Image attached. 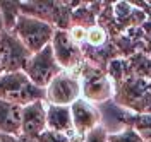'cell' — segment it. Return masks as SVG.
Segmentation results:
<instances>
[{"mask_svg":"<svg viewBox=\"0 0 151 142\" xmlns=\"http://www.w3.org/2000/svg\"><path fill=\"white\" fill-rule=\"evenodd\" d=\"M0 99L26 106L45 99V89L35 86L24 72H4L0 76Z\"/></svg>","mask_w":151,"mask_h":142,"instance_id":"6da1fadb","label":"cell"},{"mask_svg":"<svg viewBox=\"0 0 151 142\" xmlns=\"http://www.w3.org/2000/svg\"><path fill=\"white\" fill-rule=\"evenodd\" d=\"M55 31L57 29L50 22L31 17V16H24V14L19 16L17 22L12 29V33L21 39V43L28 48L31 55L48 46L53 39Z\"/></svg>","mask_w":151,"mask_h":142,"instance_id":"7a4b0ae2","label":"cell"},{"mask_svg":"<svg viewBox=\"0 0 151 142\" xmlns=\"http://www.w3.org/2000/svg\"><path fill=\"white\" fill-rule=\"evenodd\" d=\"M81 79L83 96L86 101L101 106L110 103L115 96V81L108 74L101 72L98 67H91V64H84L83 72H77Z\"/></svg>","mask_w":151,"mask_h":142,"instance_id":"3957f363","label":"cell"},{"mask_svg":"<svg viewBox=\"0 0 151 142\" xmlns=\"http://www.w3.org/2000/svg\"><path fill=\"white\" fill-rule=\"evenodd\" d=\"M81 96H83L81 79H79V74L72 72V70H62L45 87V101H47V104L70 106Z\"/></svg>","mask_w":151,"mask_h":142,"instance_id":"277c9868","label":"cell"},{"mask_svg":"<svg viewBox=\"0 0 151 142\" xmlns=\"http://www.w3.org/2000/svg\"><path fill=\"white\" fill-rule=\"evenodd\" d=\"M22 72L29 77V81L35 86L45 89V87L52 82V79H53L57 74L62 72V69L57 64L52 46L48 45V46H45L43 50H40L38 53H33V55L29 57L28 64H26V67H24Z\"/></svg>","mask_w":151,"mask_h":142,"instance_id":"5b68a950","label":"cell"},{"mask_svg":"<svg viewBox=\"0 0 151 142\" xmlns=\"http://www.w3.org/2000/svg\"><path fill=\"white\" fill-rule=\"evenodd\" d=\"M29 57V50L12 31H5L0 34V62L4 72H22Z\"/></svg>","mask_w":151,"mask_h":142,"instance_id":"8992f818","label":"cell"},{"mask_svg":"<svg viewBox=\"0 0 151 142\" xmlns=\"http://www.w3.org/2000/svg\"><path fill=\"white\" fill-rule=\"evenodd\" d=\"M50 46L53 50L55 60L62 70H72V72H76L77 67L83 65V60H84L83 46L76 45L74 41L70 39V36H69V33L65 29H57Z\"/></svg>","mask_w":151,"mask_h":142,"instance_id":"52a82bcc","label":"cell"},{"mask_svg":"<svg viewBox=\"0 0 151 142\" xmlns=\"http://www.w3.org/2000/svg\"><path fill=\"white\" fill-rule=\"evenodd\" d=\"M47 130V101H35L22 106L21 111V137L36 141Z\"/></svg>","mask_w":151,"mask_h":142,"instance_id":"ba28073f","label":"cell"},{"mask_svg":"<svg viewBox=\"0 0 151 142\" xmlns=\"http://www.w3.org/2000/svg\"><path fill=\"white\" fill-rule=\"evenodd\" d=\"M70 115H72L74 133L79 139L88 132H91L93 128L101 125L100 108L96 104L86 101L84 98H79L74 104H70Z\"/></svg>","mask_w":151,"mask_h":142,"instance_id":"9c48e42d","label":"cell"},{"mask_svg":"<svg viewBox=\"0 0 151 142\" xmlns=\"http://www.w3.org/2000/svg\"><path fill=\"white\" fill-rule=\"evenodd\" d=\"M100 108V113H101V127L108 133H115V132H120L124 128L131 127L132 125V118L134 115L129 108L122 106L120 103H105Z\"/></svg>","mask_w":151,"mask_h":142,"instance_id":"30bf717a","label":"cell"},{"mask_svg":"<svg viewBox=\"0 0 151 142\" xmlns=\"http://www.w3.org/2000/svg\"><path fill=\"white\" fill-rule=\"evenodd\" d=\"M47 130L58 133H74L70 106L47 104Z\"/></svg>","mask_w":151,"mask_h":142,"instance_id":"8fae6325","label":"cell"},{"mask_svg":"<svg viewBox=\"0 0 151 142\" xmlns=\"http://www.w3.org/2000/svg\"><path fill=\"white\" fill-rule=\"evenodd\" d=\"M21 111L22 106L0 99V132L21 137Z\"/></svg>","mask_w":151,"mask_h":142,"instance_id":"7c38bea8","label":"cell"},{"mask_svg":"<svg viewBox=\"0 0 151 142\" xmlns=\"http://www.w3.org/2000/svg\"><path fill=\"white\" fill-rule=\"evenodd\" d=\"M108 41V33L101 24H94L86 29V46L93 50H101Z\"/></svg>","mask_w":151,"mask_h":142,"instance_id":"4fadbf2b","label":"cell"},{"mask_svg":"<svg viewBox=\"0 0 151 142\" xmlns=\"http://www.w3.org/2000/svg\"><path fill=\"white\" fill-rule=\"evenodd\" d=\"M0 14L5 22V29L12 31L21 16V2H0Z\"/></svg>","mask_w":151,"mask_h":142,"instance_id":"5bb4252c","label":"cell"},{"mask_svg":"<svg viewBox=\"0 0 151 142\" xmlns=\"http://www.w3.org/2000/svg\"><path fill=\"white\" fill-rule=\"evenodd\" d=\"M94 14L91 12L89 5H77L70 14V26H81V28H91L94 26Z\"/></svg>","mask_w":151,"mask_h":142,"instance_id":"9a60e30c","label":"cell"},{"mask_svg":"<svg viewBox=\"0 0 151 142\" xmlns=\"http://www.w3.org/2000/svg\"><path fill=\"white\" fill-rule=\"evenodd\" d=\"M131 127L139 133L142 142H151V113H136Z\"/></svg>","mask_w":151,"mask_h":142,"instance_id":"2e32d148","label":"cell"},{"mask_svg":"<svg viewBox=\"0 0 151 142\" xmlns=\"http://www.w3.org/2000/svg\"><path fill=\"white\" fill-rule=\"evenodd\" d=\"M79 141L81 139L76 133H58V132H52V130H45L36 139V142H79Z\"/></svg>","mask_w":151,"mask_h":142,"instance_id":"e0dca14e","label":"cell"},{"mask_svg":"<svg viewBox=\"0 0 151 142\" xmlns=\"http://www.w3.org/2000/svg\"><path fill=\"white\" fill-rule=\"evenodd\" d=\"M108 142H142V139L132 127H127L120 132L108 133Z\"/></svg>","mask_w":151,"mask_h":142,"instance_id":"ac0fdd59","label":"cell"},{"mask_svg":"<svg viewBox=\"0 0 151 142\" xmlns=\"http://www.w3.org/2000/svg\"><path fill=\"white\" fill-rule=\"evenodd\" d=\"M79 142H108V132L100 125V127L93 128L91 132H88L86 135H83Z\"/></svg>","mask_w":151,"mask_h":142,"instance_id":"d6986e66","label":"cell"},{"mask_svg":"<svg viewBox=\"0 0 151 142\" xmlns=\"http://www.w3.org/2000/svg\"><path fill=\"white\" fill-rule=\"evenodd\" d=\"M67 33H69V36L70 39L74 41L76 45H83L86 43V28H81V26H70V28L67 29Z\"/></svg>","mask_w":151,"mask_h":142,"instance_id":"ffe728a7","label":"cell"},{"mask_svg":"<svg viewBox=\"0 0 151 142\" xmlns=\"http://www.w3.org/2000/svg\"><path fill=\"white\" fill-rule=\"evenodd\" d=\"M141 31H142V34H144V36H148V38L151 39V21L150 19H146L141 24Z\"/></svg>","mask_w":151,"mask_h":142,"instance_id":"44dd1931","label":"cell"},{"mask_svg":"<svg viewBox=\"0 0 151 142\" xmlns=\"http://www.w3.org/2000/svg\"><path fill=\"white\" fill-rule=\"evenodd\" d=\"M0 142H21V139L19 137H14V135H9V133L0 132Z\"/></svg>","mask_w":151,"mask_h":142,"instance_id":"7402d4cb","label":"cell"},{"mask_svg":"<svg viewBox=\"0 0 151 142\" xmlns=\"http://www.w3.org/2000/svg\"><path fill=\"white\" fill-rule=\"evenodd\" d=\"M7 29H5V22H4V17H2V14H0V34L2 33H5Z\"/></svg>","mask_w":151,"mask_h":142,"instance_id":"603a6c76","label":"cell"},{"mask_svg":"<svg viewBox=\"0 0 151 142\" xmlns=\"http://www.w3.org/2000/svg\"><path fill=\"white\" fill-rule=\"evenodd\" d=\"M21 139V142H36V141H29V139H22V137H19Z\"/></svg>","mask_w":151,"mask_h":142,"instance_id":"cb8c5ba5","label":"cell"},{"mask_svg":"<svg viewBox=\"0 0 151 142\" xmlns=\"http://www.w3.org/2000/svg\"><path fill=\"white\" fill-rule=\"evenodd\" d=\"M4 74V67H2V62H0V76Z\"/></svg>","mask_w":151,"mask_h":142,"instance_id":"d4e9b609","label":"cell"}]
</instances>
